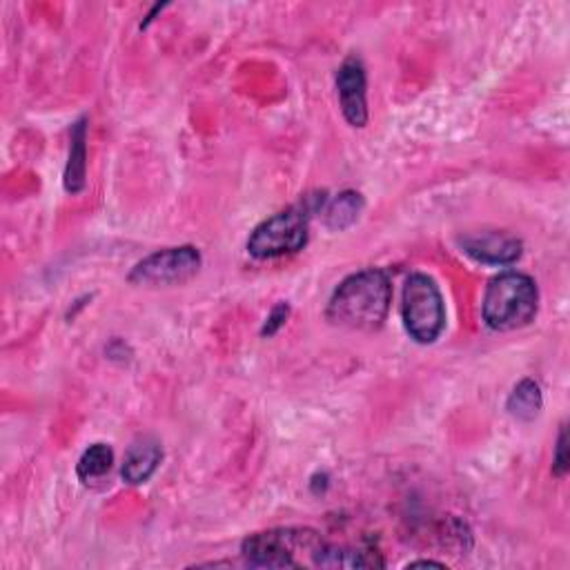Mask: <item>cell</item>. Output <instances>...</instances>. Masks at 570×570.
<instances>
[{"mask_svg":"<svg viewBox=\"0 0 570 570\" xmlns=\"http://www.w3.org/2000/svg\"><path fill=\"white\" fill-rule=\"evenodd\" d=\"M393 301V286L384 270H361L350 275L335 290L328 303V319L350 330H379L384 326Z\"/></svg>","mask_w":570,"mask_h":570,"instance_id":"cell-1","label":"cell"},{"mask_svg":"<svg viewBox=\"0 0 570 570\" xmlns=\"http://www.w3.org/2000/svg\"><path fill=\"white\" fill-rule=\"evenodd\" d=\"M539 292L535 281L522 272H501L484 294L481 314L488 328L509 333L528 326L537 316Z\"/></svg>","mask_w":570,"mask_h":570,"instance_id":"cell-2","label":"cell"},{"mask_svg":"<svg viewBox=\"0 0 570 570\" xmlns=\"http://www.w3.org/2000/svg\"><path fill=\"white\" fill-rule=\"evenodd\" d=\"M326 539L312 528H272L249 535L241 544V555L247 566L255 568H303L296 555H314L324 548Z\"/></svg>","mask_w":570,"mask_h":570,"instance_id":"cell-3","label":"cell"},{"mask_svg":"<svg viewBox=\"0 0 570 570\" xmlns=\"http://www.w3.org/2000/svg\"><path fill=\"white\" fill-rule=\"evenodd\" d=\"M319 208L310 199L286 208L283 212L266 219L247 239V252L255 259H277L294 255L307 243L312 212Z\"/></svg>","mask_w":570,"mask_h":570,"instance_id":"cell-4","label":"cell"},{"mask_svg":"<svg viewBox=\"0 0 570 570\" xmlns=\"http://www.w3.org/2000/svg\"><path fill=\"white\" fill-rule=\"evenodd\" d=\"M402 314L406 333L417 344H434L446 326V305L432 277L415 272L406 279Z\"/></svg>","mask_w":570,"mask_h":570,"instance_id":"cell-5","label":"cell"},{"mask_svg":"<svg viewBox=\"0 0 570 570\" xmlns=\"http://www.w3.org/2000/svg\"><path fill=\"white\" fill-rule=\"evenodd\" d=\"M201 268V255L193 245L159 249L135 266L130 281L139 286H178L193 279Z\"/></svg>","mask_w":570,"mask_h":570,"instance_id":"cell-6","label":"cell"},{"mask_svg":"<svg viewBox=\"0 0 570 570\" xmlns=\"http://www.w3.org/2000/svg\"><path fill=\"white\" fill-rule=\"evenodd\" d=\"M365 68L361 58L350 56L341 62L337 74V92L346 120L352 128H365L368 123V92H365Z\"/></svg>","mask_w":570,"mask_h":570,"instance_id":"cell-7","label":"cell"},{"mask_svg":"<svg viewBox=\"0 0 570 570\" xmlns=\"http://www.w3.org/2000/svg\"><path fill=\"white\" fill-rule=\"evenodd\" d=\"M460 245L470 259L488 266H511L522 257V241L509 232L466 234Z\"/></svg>","mask_w":570,"mask_h":570,"instance_id":"cell-8","label":"cell"},{"mask_svg":"<svg viewBox=\"0 0 570 570\" xmlns=\"http://www.w3.org/2000/svg\"><path fill=\"white\" fill-rule=\"evenodd\" d=\"M161 460H163L161 441L150 434L139 437L128 449V453H125L120 475L130 486H141V484L150 481V477L156 473Z\"/></svg>","mask_w":570,"mask_h":570,"instance_id":"cell-9","label":"cell"},{"mask_svg":"<svg viewBox=\"0 0 570 570\" xmlns=\"http://www.w3.org/2000/svg\"><path fill=\"white\" fill-rule=\"evenodd\" d=\"M316 568H384L386 561L382 552L374 548H361V546H337V544H324V548L314 555Z\"/></svg>","mask_w":570,"mask_h":570,"instance_id":"cell-10","label":"cell"},{"mask_svg":"<svg viewBox=\"0 0 570 570\" xmlns=\"http://www.w3.org/2000/svg\"><path fill=\"white\" fill-rule=\"evenodd\" d=\"M88 120L81 118L72 128V146H70V159L66 167V189L70 195L83 193L85 187V174H88Z\"/></svg>","mask_w":570,"mask_h":570,"instance_id":"cell-11","label":"cell"},{"mask_svg":"<svg viewBox=\"0 0 570 570\" xmlns=\"http://www.w3.org/2000/svg\"><path fill=\"white\" fill-rule=\"evenodd\" d=\"M363 212V197L359 193H352V189H346V193L337 195L324 210V223L328 230L333 232H344L348 230L352 223H357L359 214Z\"/></svg>","mask_w":570,"mask_h":570,"instance_id":"cell-12","label":"cell"},{"mask_svg":"<svg viewBox=\"0 0 570 570\" xmlns=\"http://www.w3.org/2000/svg\"><path fill=\"white\" fill-rule=\"evenodd\" d=\"M542 391L539 384L533 379H524L511 393L509 402H505V410H509L520 421H533L542 410Z\"/></svg>","mask_w":570,"mask_h":570,"instance_id":"cell-13","label":"cell"},{"mask_svg":"<svg viewBox=\"0 0 570 570\" xmlns=\"http://www.w3.org/2000/svg\"><path fill=\"white\" fill-rule=\"evenodd\" d=\"M114 466V453L107 443H92V446L81 455L77 473L83 484L101 481L105 475H109Z\"/></svg>","mask_w":570,"mask_h":570,"instance_id":"cell-14","label":"cell"},{"mask_svg":"<svg viewBox=\"0 0 570 570\" xmlns=\"http://www.w3.org/2000/svg\"><path fill=\"white\" fill-rule=\"evenodd\" d=\"M288 316H290V305H288V303L275 305L272 312H270V316L266 319V326H264L261 335H264V337H275V335L286 326Z\"/></svg>","mask_w":570,"mask_h":570,"instance_id":"cell-15","label":"cell"},{"mask_svg":"<svg viewBox=\"0 0 570 570\" xmlns=\"http://www.w3.org/2000/svg\"><path fill=\"white\" fill-rule=\"evenodd\" d=\"M552 473L557 477H563L568 473V432H566V426H561V430H559L555 457H552Z\"/></svg>","mask_w":570,"mask_h":570,"instance_id":"cell-16","label":"cell"},{"mask_svg":"<svg viewBox=\"0 0 570 570\" xmlns=\"http://www.w3.org/2000/svg\"><path fill=\"white\" fill-rule=\"evenodd\" d=\"M410 568H417V566H437V568H446V563H439V561H432V559H421V561H412L408 563Z\"/></svg>","mask_w":570,"mask_h":570,"instance_id":"cell-17","label":"cell"}]
</instances>
